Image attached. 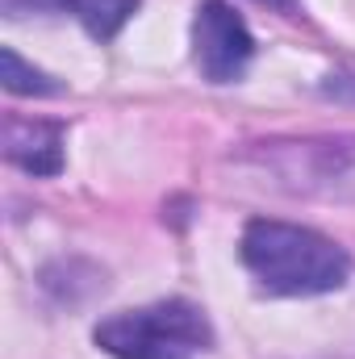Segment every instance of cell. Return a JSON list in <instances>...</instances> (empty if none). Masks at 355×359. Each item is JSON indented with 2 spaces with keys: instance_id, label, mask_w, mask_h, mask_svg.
Segmentation results:
<instances>
[{
  "instance_id": "obj_1",
  "label": "cell",
  "mask_w": 355,
  "mask_h": 359,
  "mask_svg": "<svg viewBox=\"0 0 355 359\" xmlns=\"http://www.w3.org/2000/svg\"><path fill=\"white\" fill-rule=\"evenodd\" d=\"M239 255L260 288L276 297H322L351 280V255L335 238L276 217L247 222Z\"/></svg>"
},
{
  "instance_id": "obj_2",
  "label": "cell",
  "mask_w": 355,
  "mask_h": 359,
  "mask_svg": "<svg viewBox=\"0 0 355 359\" xmlns=\"http://www.w3.org/2000/svg\"><path fill=\"white\" fill-rule=\"evenodd\" d=\"M92 343L113 359H201L213 351V326L196 301L168 297L105 318L92 330Z\"/></svg>"
},
{
  "instance_id": "obj_3",
  "label": "cell",
  "mask_w": 355,
  "mask_h": 359,
  "mask_svg": "<svg viewBox=\"0 0 355 359\" xmlns=\"http://www.w3.org/2000/svg\"><path fill=\"white\" fill-rule=\"evenodd\" d=\"M255 38L230 0H201L192 17V59L209 84H234L251 67Z\"/></svg>"
},
{
  "instance_id": "obj_4",
  "label": "cell",
  "mask_w": 355,
  "mask_h": 359,
  "mask_svg": "<svg viewBox=\"0 0 355 359\" xmlns=\"http://www.w3.org/2000/svg\"><path fill=\"white\" fill-rule=\"evenodd\" d=\"M142 0H0V13L8 21L17 17H38V13H55V17H76L88 38L96 42H113L121 34V25L138 13Z\"/></svg>"
},
{
  "instance_id": "obj_5",
  "label": "cell",
  "mask_w": 355,
  "mask_h": 359,
  "mask_svg": "<svg viewBox=\"0 0 355 359\" xmlns=\"http://www.w3.org/2000/svg\"><path fill=\"white\" fill-rule=\"evenodd\" d=\"M4 159L29 176H59L63 172V126L59 121H4Z\"/></svg>"
},
{
  "instance_id": "obj_6",
  "label": "cell",
  "mask_w": 355,
  "mask_h": 359,
  "mask_svg": "<svg viewBox=\"0 0 355 359\" xmlns=\"http://www.w3.org/2000/svg\"><path fill=\"white\" fill-rule=\"evenodd\" d=\"M0 84H4V92H13V96H59L63 92V84L55 76L29 67L13 46L0 50Z\"/></svg>"
},
{
  "instance_id": "obj_7",
  "label": "cell",
  "mask_w": 355,
  "mask_h": 359,
  "mask_svg": "<svg viewBox=\"0 0 355 359\" xmlns=\"http://www.w3.org/2000/svg\"><path fill=\"white\" fill-rule=\"evenodd\" d=\"M264 4H276V8H284V13H297V0H264Z\"/></svg>"
}]
</instances>
